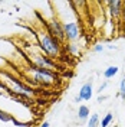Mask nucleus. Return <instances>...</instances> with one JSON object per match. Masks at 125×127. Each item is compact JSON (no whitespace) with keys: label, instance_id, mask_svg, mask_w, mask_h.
Returning a JSON list of instances; mask_svg holds the SVG:
<instances>
[{"label":"nucleus","instance_id":"15","mask_svg":"<svg viewBox=\"0 0 125 127\" xmlns=\"http://www.w3.org/2000/svg\"><path fill=\"white\" fill-rule=\"evenodd\" d=\"M118 95L122 98L125 101V77L121 79V82H119V88H118Z\"/></svg>","mask_w":125,"mask_h":127},{"label":"nucleus","instance_id":"13","mask_svg":"<svg viewBox=\"0 0 125 127\" xmlns=\"http://www.w3.org/2000/svg\"><path fill=\"white\" fill-rule=\"evenodd\" d=\"M114 121V114L112 113H108V114H105L101 120V126L99 127H109V124Z\"/></svg>","mask_w":125,"mask_h":127},{"label":"nucleus","instance_id":"11","mask_svg":"<svg viewBox=\"0 0 125 127\" xmlns=\"http://www.w3.org/2000/svg\"><path fill=\"white\" fill-rule=\"evenodd\" d=\"M99 126H101V120H99L98 113L91 114V117L88 120V127H99Z\"/></svg>","mask_w":125,"mask_h":127},{"label":"nucleus","instance_id":"4","mask_svg":"<svg viewBox=\"0 0 125 127\" xmlns=\"http://www.w3.org/2000/svg\"><path fill=\"white\" fill-rule=\"evenodd\" d=\"M27 59H29V64L33 65V66H38V68H42V69H49V71H55L56 64L52 58H49L46 54L42 52V49L39 46H30V51L27 54Z\"/></svg>","mask_w":125,"mask_h":127},{"label":"nucleus","instance_id":"3","mask_svg":"<svg viewBox=\"0 0 125 127\" xmlns=\"http://www.w3.org/2000/svg\"><path fill=\"white\" fill-rule=\"evenodd\" d=\"M24 71L27 74V77L30 79V82L33 85H53L56 82V75L53 71H49V69H42L38 66H33L29 64V66L24 68Z\"/></svg>","mask_w":125,"mask_h":127},{"label":"nucleus","instance_id":"18","mask_svg":"<svg viewBox=\"0 0 125 127\" xmlns=\"http://www.w3.org/2000/svg\"><path fill=\"white\" fill-rule=\"evenodd\" d=\"M39 127H50V123H49V121H43Z\"/></svg>","mask_w":125,"mask_h":127},{"label":"nucleus","instance_id":"7","mask_svg":"<svg viewBox=\"0 0 125 127\" xmlns=\"http://www.w3.org/2000/svg\"><path fill=\"white\" fill-rule=\"evenodd\" d=\"M106 6H108V12L109 16L112 19H122V6H124V1H119V0H111L106 1Z\"/></svg>","mask_w":125,"mask_h":127},{"label":"nucleus","instance_id":"1","mask_svg":"<svg viewBox=\"0 0 125 127\" xmlns=\"http://www.w3.org/2000/svg\"><path fill=\"white\" fill-rule=\"evenodd\" d=\"M0 81L3 88L16 98H30V95L33 94V88L9 72H0Z\"/></svg>","mask_w":125,"mask_h":127},{"label":"nucleus","instance_id":"9","mask_svg":"<svg viewBox=\"0 0 125 127\" xmlns=\"http://www.w3.org/2000/svg\"><path fill=\"white\" fill-rule=\"evenodd\" d=\"M91 117V110H89V107L85 105V104H82V105H79L78 108V120L81 123H83L86 120H89Z\"/></svg>","mask_w":125,"mask_h":127},{"label":"nucleus","instance_id":"14","mask_svg":"<svg viewBox=\"0 0 125 127\" xmlns=\"http://www.w3.org/2000/svg\"><path fill=\"white\" fill-rule=\"evenodd\" d=\"M13 116L10 114V113H7V111H3L1 108H0V121H3V123H9V121H13Z\"/></svg>","mask_w":125,"mask_h":127},{"label":"nucleus","instance_id":"8","mask_svg":"<svg viewBox=\"0 0 125 127\" xmlns=\"http://www.w3.org/2000/svg\"><path fill=\"white\" fill-rule=\"evenodd\" d=\"M79 98L82 101H89L94 95V88H92V81H88L85 82L82 87L79 88Z\"/></svg>","mask_w":125,"mask_h":127},{"label":"nucleus","instance_id":"16","mask_svg":"<svg viewBox=\"0 0 125 127\" xmlns=\"http://www.w3.org/2000/svg\"><path fill=\"white\" fill-rule=\"evenodd\" d=\"M104 49H105V46H104L102 43H96V45L94 46V52H96V54H99V52H102Z\"/></svg>","mask_w":125,"mask_h":127},{"label":"nucleus","instance_id":"19","mask_svg":"<svg viewBox=\"0 0 125 127\" xmlns=\"http://www.w3.org/2000/svg\"><path fill=\"white\" fill-rule=\"evenodd\" d=\"M122 20L125 22V1H124V6H122Z\"/></svg>","mask_w":125,"mask_h":127},{"label":"nucleus","instance_id":"10","mask_svg":"<svg viewBox=\"0 0 125 127\" xmlns=\"http://www.w3.org/2000/svg\"><path fill=\"white\" fill-rule=\"evenodd\" d=\"M118 72H119V68H118L117 65H111V66H108V68L104 69V78L111 79V78H114Z\"/></svg>","mask_w":125,"mask_h":127},{"label":"nucleus","instance_id":"21","mask_svg":"<svg viewBox=\"0 0 125 127\" xmlns=\"http://www.w3.org/2000/svg\"><path fill=\"white\" fill-rule=\"evenodd\" d=\"M75 101H76V103H81V101H82V100H81V98H79V95H76V97H75Z\"/></svg>","mask_w":125,"mask_h":127},{"label":"nucleus","instance_id":"17","mask_svg":"<svg viewBox=\"0 0 125 127\" xmlns=\"http://www.w3.org/2000/svg\"><path fill=\"white\" fill-rule=\"evenodd\" d=\"M106 87H108V81H105L104 84H101V87L98 88V93H99V94H102V91H104Z\"/></svg>","mask_w":125,"mask_h":127},{"label":"nucleus","instance_id":"20","mask_svg":"<svg viewBox=\"0 0 125 127\" xmlns=\"http://www.w3.org/2000/svg\"><path fill=\"white\" fill-rule=\"evenodd\" d=\"M105 98H106V97H104V95H99V97H98V103H102Z\"/></svg>","mask_w":125,"mask_h":127},{"label":"nucleus","instance_id":"2","mask_svg":"<svg viewBox=\"0 0 125 127\" xmlns=\"http://www.w3.org/2000/svg\"><path fill=\"white\" fill-rule=\"evenodd\" d=\"M35 36H36V40H38V46L42 49L43 54H46L52 59H56V58L61 56V54H62V43L59 40H56L45 28L35 32Z\"/></svg>","mask_w":125,"mask_h":127},{"label":"nucleus","instance_id":"6","mask_svg":"<svg viewBox=\"0 0 125 127\" xmlns=\"http://www.w3.org/2000/svg\"><path fill=\"white\" fill-rule=\"evenodd\" d=\"M63 25V32H65V38L68 42H75L81 38V28L76 19L73 20H65L62 22Z\"/></svg>","mask_w":125,"mask_h":127},{"label":"nucleus","instance_id":"5","mask_svg":"<svg viewBox=\"0 0 125 127\" xmlns=\"http://www.w3.org/2000/svg\"><path fill=\"white\" fill-rule=\"evenodd\" d=\"M36 16L40 19V22H42V25H43V28H45V29H46V31L49 32L56 40H59L61 43L66 40V38H65V32H63V25H62V22L55 16V13H52V17H50V19L42 17L39 12H36Z\"/></svg>","mask_w":125,"mask_h":127},{"label":"nucleus","instance_id":"12","mask_svg":"<svg viewBox=\"0 0 125 127\" xmlns=\"http://www.w3.org/2000/svg\"><path fill=\"white\" fill-rule=\"evenodd\" d=\"M66 51H68L72 56H76V55H79V45L75 43V42H69V43L66 45Z\"/></svg>","mask_w":125,"mask_h":127}]
</instances>
